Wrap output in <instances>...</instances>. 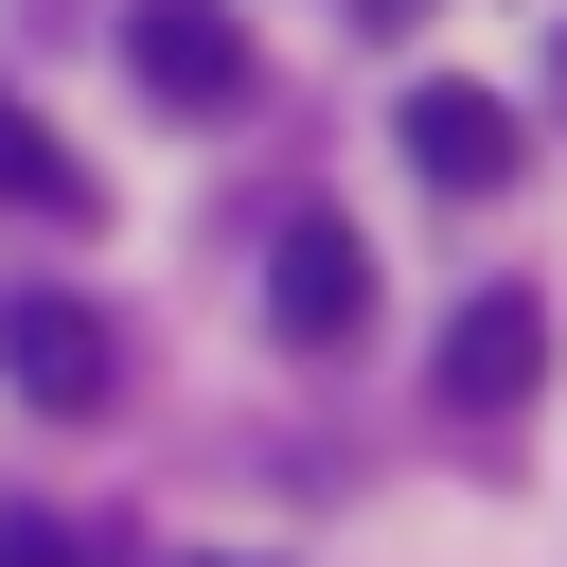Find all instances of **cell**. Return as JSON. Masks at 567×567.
<instances>
[{
	"label": "cell",
	"instance_id": "5b68a950",
	"mask_svg": "<svg viewBox=\"0 0 567 567\" xmlns=\"http://www.w3.org/2000/svg\"><path fill=\"white\" fill-rule=\"evenodd\" d=\"M390 142H408L425 195H496V177H514V106H496V89H408Z\"/></svg>",
	"mask_w": 567,
	"mask_h": 567
},
{
	"label": "cell",
	"instance_id": "8992f818",
	"mask_svg": "<svg viewBox=\"0 0 567 567\" xmlns=\"http://www.w3.org/2000/svg\"><path fill=\"white\" fill-rule=\"evenodd\" d=\"M0 195H18V213H89V159H71L18 89H0Z\"/></svg>",
	"mask_w": 567,
	"mask_h": 567
},
{
	"label": "cell",
	"instance_id": "3957f363",
	"mask_svg": "<svg viewBox=\"0 0 567 567\" xmlns=\"http://www.w3.org/2000/svg\"><path fill=\"white\" fill-rule=\"evenodd\" d=\"M266 319H284L301 354H337V337L372 319V248H354L337 213H284V248H266Z\"/></svg>",
	"mask_w": 567,
	"mask_h": 567
},
{
	"label": "cell",
	"instance_id": "6da1fadb",
	"mask_svg": "<svg viewBox=\"0 0 567 567\" xmlns=\"http://www.w3.org/2000/svg\"><path fill=\"white\" fill-rule=\"evenodd\" d=\"M0 372H18V390H35L53 425H89V408L124 390V337H106V319H89L71 284H0Z\"/></svg>",
	"mask_w": 567,
	"mask_h": 567
},
{
	"label": "cell",
	"instance_id": "ba28073f",
	"mask_svg": "<svg viewBox=\"0 0 567 567\" xmlns=\"http://www.w3.org/2000/svg\"><path fill=\"white\" fill-rule=\"evenodd\" d=\"M195 567H248V549H195Z\"/></svg>",
	"mask_w": 567,
	"mask_h": 567
},
{
	"label": "cell",
	"instance_id": "7a4b0ae2",
	"mask_svg": "<svg viewBox=\"0 0 567 567\" xmlns=\"http://www.w3.org/2000/svg\"><path fill=\"white\" fill-rule=\"evenodd\" d=\"M532 390H549V301H532V284H478V301L443 319V408H461V425H514Z\"/></svg>",
	"mask_w": 567,
	"mask_h": 567
},
{
	"label": "cell",
	"instance_id": "277c9868",
	"mask_svg": "<svg viewBox=\"0 0 567 567\" xmlns=\"http://www.w3.org/2000/svg\"><path fill=\"white\" fill-rule=\"evenodd\" d=\"M124 71H142L159 106H248V18H230V0H142V18H124Z\"/></svg>",
	"mask_w": 567,
	"mask_h": 567
},
{
	"label": "cell",
	"instance_id": "52a82bcc",
	"mask_svg": "<svg viewBox=\"0 0 567 567\" xmlns=\"http://www.w3.org/2000/svg\"><path fill=\"white\" fill-rule=\"evenodd\" d=\"M0 567H89V549H71L53 514H0Z\"/></svg>",
	"mask_w": 567,
	"mask_h": 567
}]
</instances>
